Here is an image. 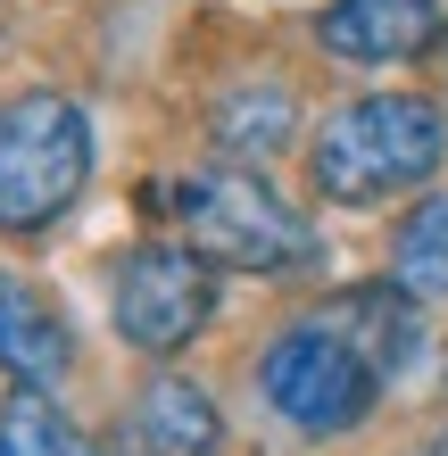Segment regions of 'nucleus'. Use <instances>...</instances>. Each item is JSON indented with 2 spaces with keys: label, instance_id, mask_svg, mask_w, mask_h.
Instances as JSON below:
<instances>
[{
  "label": "nucleus",
  "instance_id": "obj_1",
  "mask_svg": "<svg viewBox=\"0 0 448 456\" xmlns=\"http://www.w3.org/2000/svg\"><path fill=\"white\" fill-rule=\"evenodd\" d=\"M150 200H167V216L183 224V249H200L208 265H232V274H299L324 257L315 224L249 167H200Z\"/></svg>",
  "mask_w": 448,
  "mask_h": 456
},
{
  "label": "nucleus",
  "instance_id": "obj_2",
  "mask_svg": "<svg viewBox=\"0 0 448 456\" xmlns=\"http://www.w3.org/2000/svg\"><path fill=\"white\" fill-rule=\"evenodd\" d=\"M448 150V117L415 92H374V100H349L332 109L324 133L307 150V183L315 200L332 208H374L390 191H415Z\"/></svg>",
  "mask_w": 448,
  "mask_h": 456
},
{
  "label": "nucleus",
  "instance_id": "obj_3",
  "mask_svg": "<svg viewBox=\"0 0 448 456\" xmlns=\"http://www.w3.org/2000/svg\"><path fill=\"white\" fill-rule=\"evenodd\" d=\"M92 183V125L67 92L0 100V232L59 224Z\"/></svg>",
  "mask_w": 448,
  "mask_h": 456
},
{
  "label": "nucleus",
  "instance_id": "obj_4",
  "mask_svg": "<svg viewBox=\"0 0 448 456\" xmlns=\"http://www.w3.org/2000/svg\"><path fill=\"white\" fill-rule=\"evenodd\" d=\"M390 373L365 357V348H349L332 324H291L266 357H257V390H266V407L291 423V432L307 440H340L357 432L365 415H374Z\"/></svg>",
  "mask_w": 448,
  "mask_h": 456
},
{
  "label": "nucleus",
  "instance_id": "obj_5",
  "mask_svg": "<svg viewBox=\"0 0 448 456\" xmlns=\"http://www.w3.org/2000/svg\"><path fill=\"white\" fill-rule=\"evenodd\" d=\"M109 315H117L125 348H142V357H175V348L216 315V274H208V257L183 249V240H142V249L117 257Z\"/></svg>",
  "mask_w": 448,
  "mask_h": 456
},
{
  "label": "nucleus",
  "instance_id": "obj_6",
  "mask_svg": "<svg viewBox=\"0 0 448 456\" xmlns=\"http://www.w3.org/2000/svg\"><path fill=\"white\" fill-rule=\"evenodd\" d=\"M440 0H332L315 17V42L332 59H357V67H407L440 50Z\"/></svg>",
  "mask_w": 448,
  "mask_h": 456
},
{
  "label": "nucleus",
  "instance_id": "obj_7",
  "mask_svg": "<svg viewBox=\"0 0 448 456\" xmlns=\"http://www.w3.org/2000/svg\"><path fill=\"white\" fill-rule=\"evenodd\" d=\"M67 357H75V332H67L59 299L0 265V373H9L17 390H42V382L67 373Z\"/></svg>",
  "mask_w": 448,
  "mask_h": 456
},
{
  "label": "nucleus",
  "instance_id": "obj_8",
  "mask_svg": "<svg viewBox=\"0 0 448 456\" xmlns=\"http://www.w3.org/2000/svg\"><path fill=\"white\" fill-rule=\"evenodd\" d=\"M315 324H332L349 348H365L382 373H407V357H415V315H407V290H390V282H374V290H340V299L315 315Z\"/></svg>",
  "mask_w": 448,
  "mask_h": 456
},
{
  "label": "nucleus",
  "instance_id": "obj_9",
  "mask_svg": "<svg viewBox=\"0 0 448 456\" xmlns=\"http://www.w3.org/2000/svg\"><path fill=\"white\" fill-rule=\"evenodd\" d=\"M390 290H407V299H440L448 290V191L415 200L399 232H390Z\"/></svg>",
  "mask_w": 448,
  "mask_h": 456
},
{
  "label": "nucleus",
  "instance_id": "obj_10",
  "mask_svg": "<svg viewBox=\"0 0 448 456\" xmlns=\"http://www.w3.org/2000/svg\"><path fill=\"white\" fill-rule=\"evenodd\" d=\"M134 423H142V440L167 448V456H208V448L224 440V423H216V407H208L200 382H150L142 407H134Z\"/></svg>",
  "mask_w": 448,
  "mask_h": 456
},
{
  "label": "nucleus",
  "instance_id": "obj_11",
  "mask_svg": "<svg viewBox=\"0 0 448 456\" xmlns=\"http://www.w3.org/2000/svg\"><path fill=\"white\" fill-rule=\"evenodd\" d=\"M291 133H299V109H291L282 84H241V92L216 100V142L232 158H274Z\"/></svg>",
  "mask_w": 448,
  "mask_h": 456
},
{
  "label": "nucleus",
  "instance_id": "obj_12",
  "mask_svg": "<svg viewBox=\"0 0 448 456\" xmlns=\"http://www.w3.org/2000/svg\"><path fill=\"white\" fill-rule=\"evenodd\" d=\"M0 456H92V448L50 407V390H9L0 398Z\"/></svg>",
  "mask_w": 448,
  "mask_h": 456
}]
</instances>
